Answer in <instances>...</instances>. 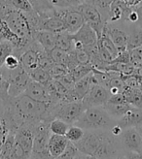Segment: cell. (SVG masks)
<instances>
[{
	"instance_id": "cell-39",
	"label": "cell",
	"mask_w": 142,
	"mask_h": 159,
	"mask_svg": "<svg viewBox=\"0 0 142 159\" xmlns=\"http://www.w3.org/2000/svg\"><path fill=\"white\" fill-rule=\"evenodd\" d=\"M64 1L65 8H69V7H78L79 5L85 3L87 0H64Z\"/></svg>"
},
{
	"instance_id": "cell-10",
	"label": "cell",
	"mask_w": 142,
	"mask_h": 159,
	"mask_svg": "<svg viewBox=\"0 0 142 159\" xmlns=\"http://www.w3.org/2000/svg\"><path fill=\"white\" fill-rule=\"evenodd\" d=\"M43 48L35 40L31 43L25 51H22L19 55L21 65L28 74L39 67L40 54L43 52Z\"/></svg>"
},
{
	"instance_id": "cell-22",
	"label": "cell",
	"mask_w": 142,
	"mask_h": 159,
	"mask_svg": "<svg viewBox=\"0 0 142 159\" xmlns=\"http://www.w3.org/2000/svg\"><path fill=\"white\" fill-rule=\"evenodd\" d=\"M97 46L102 48L104 51H106L113 57V59L116 58L118 57V54H119V51H118L116 46L112 42V40L109 38V36L107 35V33L105 32V31H103L101 36L98 38Z\"/></svg>"
},
{
	"instance_id": "cell-47",
	"label": "cell",
	"mask_w": 142,
	"mask_h": 159,
	"mask_svg": "<svg viewBox=\"0 0 142 159\" xmlns=\"http://www.w3.org/2000/svg\"><path fill=\"white\" fill-rule=\"evenodd\" d=\"M140 5H142V2H141V3H140Z\"/></svg>"
},
{
	"instance_id": "cell-17",
	"label": "cell",
	"mask_w": 142,
	"mask_h": 159,
	"mask_svg": "<svg viewBox=\"0 0 142 159\" xmlns=\"http://www.w3.org/2000/svg\"><path fill=\"white\" fill-rule=\"evenodd\" d=\"M33 39L40 45L46 52H50L57 46L56 33L48 30H37L33 33Z\"/></svg>"
},
{
	"instance_id": "cell-43",
	"label": "cell",
	"mask_w": 142,
	"mask_h": 159,
	"mask_svg": "<svg viewBox=\"0 0 142 159\" xmlns=\"http://www.w3.org/2000/svg\"><path fill=\"white\" fill-rule=\"evenodd\" d=\"M73 159H88V155L84 154L80 152H78V153L73 157Z\"/></svg>"
},
{
	"instance_id": "cell-45",
	"label": "cell",
	"mask_w": 142,
	"mask_h": 159,
	"mask_svg": "<svg viewBox=\"0 0 142 159\" xmlns=\"http://www.w3.org/2000/svg\"><path fill=\"white\" fill-rule=\"evenodd\" d=\"M112 159H127V157H125V152H124L123 153H121V154H119V155L115 156V157H114V158H112Z\"/></svg>"
},
{
	"instance_id": "cell-6",
	"label": "cell",
	"mask_w": 142,
	"mask_h": 159,
	"mask_svg": "<svg viewBox=\"0 0 142 159\" xmlns=\"http://www.w3.org/2000/svg\"><path fill=\"white\" fill-rule=\"evenodd\" d=\"M49 121H42L35 124V134L30 159H51L48 149V143L51 136Z\"/></svg>"
},
{
	"instance_id": "cell-15",
	"label": "cell",
	"mask_w": 142,
	"mask_h": 159,
	"mask_svg": "<svg viewBox=\"0 0 142 159\" xmlns=\"http://www.w3.org/2000/svg\"><path fill=\"white\" fill-rule=\"evenodd\" d=\"M103 31H105L107 35L109 36V38L112 40V42L116 46L119 52L127 51V47H128V33L127 32H125L124 30L120 28L109 27L108 25H105Z\"/></svg>"
},
{
	"instance_id": "cell-26",
	"label": "cell",
	"mask_w": 142,
	"mask_h": 159,
	"mask_svg": "<svg viewBox=\"0 0 142 159\" xmlns=\"http://www.w3.org/2000/svg\"><path fill=\"white\" fill-rule=\"evenodd\" d=\"M29 76L31 79H32V81L41 83V84H47L52 80V77H51V74L49 71L45 68L40 67V66L36 68L34 71H32V72L29 74Z\"/></svg>"
},
{
	"instance_id": "cell-35",
	"label": "cell",
	"mask_w": 142,
	"mask_h": 159,
	"mask_svg": "<svg viewBox=\"0 0 142 159\" xmlns=\"http://www.w3.org/2000/svg\"><path fill=\"white\" fill-rule=\"evenodd\" d=\"M129 52L131 64L135 67L142 65V48H136V49L130 50Z\"/></svg>"
},
{
	"instance_id": "cell-24",
	"label": "cell",
	"mask_w": 142,
	"mask_h": 159,
	"mask_svg": "<svg viewBox=\"0 0 142 159\" xmlns=\"http://www.w3.org/2000/svg\"><path fill=\"white\" fill-rule=\"evenodd\" d=\"M87 2H89L92 4L93 6H96L99 12L101 13L102 17H103L105 22H106V18L109 20V14H110V8H111L112 3L114 2V0H87Z\"/></svg>"
},
{
	"instance_id": "cell-46",
	"label": "cell",
	"mask_w": 142,
	"mask_h": 159,
	"mask_svg": "<svg viewBox=\"0 0 142 159\" xmlns=\"http://www.w3.org/2000/svg\"><path fill=\"white\" fill-rule=\"evenodd\" d=\"M88 159H97V158L93 157V156H90V155H88Z\"/></svg>"
},
{
	"instance_id": "cell-32",
	"label": "cell",
	"mask_w": 142,
	"mask_h": 159,
	"mask_svg": "<svg viewBox=\"0 0 142 159\" xmlns=\"http://www.w3.org/2000/svg\"><path fill=\"white\" fill-rule=\"evenodd\" d=\"M29 1L32 4L34 10L37 11L38 13L49 11L54 8L49 0H29Z\"/></svg>"
},
{
	"instance_id": "cell-13",
	"label": "cell",
	"mask_w": 142,
	"mask_h": 159,
	"mask_svg": "<svg viewBox=\"0 0 142 159\" xmlns=\"http://www.w3.org/2000/svg\"><path fill=\"white\" fill-rule=\"evenodd\" d=\"M26 95L37 101L41 102H52L54 103L51 94L47 89L45 84H41L35 81H31L25 91Z\"/></svg>"
},
{
	"instance_id": "cell-28",
	"label": "cell",
	"mask_w": 142,
	"mask_h": 159,
	"mask_svg": "<svg viewBox=\"0 0 142 159\" xmlns=\"http://www.w3.org/2000/svg\"><path fill=\"white\" fill-rule=\"evenodd\" d=\"M85 134V130L81 127H79L77 125L72 124L71 126H69V128L65 134V137L68 139L69 142L71 143H76L79 140H81Z\"/></svg>"
},
{
	"instance_id": "cell-1",
	"label": "cell",
	"mask_w": 142,
	"mask_h": 159,
	"mask_svg": "<svg viewBox=\"0 0 142 159\" xmlns=\"http://www.w3.org/2000/svg\"><path fill=\"white\" fill-rule=\"evenodd\" d=\"M56 103L41 102L22 93L11 98L6 105L2 116L12 132H16L23 124H37L42 121H51V111Z\"/></svg>"
},
{
	"instance_id": "cell-30",
	"label": "cell",
	"mask_w": 142,
	"mask_h": 159,
	"mask_svg": "<svg viewBox=\"0 0 142 159\" xmlns=\"http://www.w3.org/2000/svg\"><path fill=\"white\" fill-rule=\"evenodd\" d=\"M8 1L14 8L23 13H30L34 11V8L29 0H8Z\"/></svg>"
},
{
	"instance_id": "cell-23",
	"label": "cell",
	"mask_w": 142,
	"mask_h": 159,
	"mask_svg": "<svg viewBox=\"0 0 142 159\" xmlns=\"http://www.w3.org/2000/svg\"><path fill=\"white\" fill-rule=\"evenodd\" d=\"M56 38L57 48L66 52L72 51V34H70L67 31H62L56 34Z\"/></svg>"
},
{
	"instance_id": "cell-41",
	"label": "cell",
	"mask_w": 142,
	"mask_h": 159,
	"mask_svg": "<svg viewBox=\"0 0 142 159\" xmlns=\"http://www.w3.org/2000/svg\"><path fill=\"white\" fill-rule=\"evenodd\" d=\"M54 8H65L64 0H49Z\"/></svg>"
},
{
	"instance_id": "cell-8",
	"label": "cell",
	"mask_w": 142,
	"mask_h": 159,
	"mask_svg": "<svg viewBox=\"0 0 142 159\" xmlns=\"http://www.w3.org/2000/svg\"><path fill=\"white\" fill-rule=\"evenodd\" d=\"M78 10L81 12L83 18L85 20V22L88 23L90 26L92 27V29L96 31L98 38L101 36L102 32H103L104 26L106 22L102 17L101 13L96 6L89 2H85L81 5H79Z\"/></svg>"
},
{
	"instance_id": "cell-12",
	"label": "cell",
	"mask_w": 142,
	"mask_h": 159,
	"mask_svg": "<svg viewBox=\"0 0 142 159\" xmlns=\"http://www.w3.org/2000/svg\"><path fill=\"white\" fill-rule=\"evenodd\" d=\"M119 138L124 152H135L142 154V139L135 127L123 129Z\"/></svg>"
},
{
	"instance_id": "cell-2",
	"label": "cell",
	"mask_w": 142,
	"mask_h": 159,
	"mask_svg": "<svg viewBox=\"0 0 142 159\" xmlns=\"http://www.w3.org/2000/svg\"><path fill=\"white\" fill-rule=\"evenodd\" d=\"M73 144L80 152L97 159H112L124 152L119 136L110 130H86L83 138Z\"/></svg>"
},
{
	"instance_id": "cell-36",
	"label": "cell",
	"mask_w": 142,
	"mask_h": 159,
	"mask_svg": "<svg viewBox=\"0 0 142 159\" xmlns=\"http://www.w3.org/2000/svg\"><path fill=\"white\" fill-rule=\"evenodd\" d=\"M20 65H21V62H20L19 57L18 55H15L13 53L6 58L3 67L7 70H14L17 67H19Z\"/></svg>"
},
{
	"instance_id": "cell-40",
	"label": "cell",
	"mask_w": 142,
	"mask_h": 159,
	"mask_svg": "<svg viewBox=\"0 0 142 159\" xmlns=\"http://www.w3.org/2000/svg\"><path fill=\"white\" fill-rule=\"evenodd\" d=\"M127 159H142V154L135 152H125Z\"/></svg>"
},
{
	"instance_id": "cell-18",
	"label": "cell",
	"mask_w": 142,
	"mask_h": 159,
	"mask_svg": "<svg viewBox=\"0 0 142 159\" xmlns=\"http://www.w3.org/2000/svg\"><path fill=\"white\" fill-rule=\"evenodd\" d=\"M68 144L69 141L65 136L51 134L48 143V149L51 157H57L60 155L66 149Z\"/></svg>"
},
{
	"instance_id": "cell-42",
	"label": "cell",
	"mask_w": 142,
	"mask_h": 159,
	"mask_svg": "<svg viewBox=\"0 0 142 159\" xmlns=\"http://www.w3.org/2000/svg\"><path fill=\"white\" fill-rule=\"evenodd\" d=\"M131 75L135 76L139 80H142V65L135 67V69H133V72H132Z\"/></svg>"
},
{
	"instance_id": "cell-14",
	"label": "cell",
	"mask_w": 142,
	"mask_h": 159,
	"mask_svg": "<svg viewBox=\"0 0 142 159\" xmlns=\"http://www.w3.org/2000/svg\"><path fill=\"white\" fill-rule=\"evenodd\" d=\"M72 39L81 42L85 48H88L97 44L98 36L96 31L92 29V27L85 22L76 33L72 34Z\"/></svg>"
},
{
	"instance_id": "cell-11",
	"label": "cell",
	"mask_w": 142,
	"mask_h": 159,
	"mask_svg": "<svg viewBox=\"0 0 142 159\" xmlns=\"http://www.w3.org/2000/svg\"><path fill=\"white\" fill-rule=\"evenodd\" d=\"M110 92L105 86L101 85L99 84H93L90 87L88 93L86 94V96L83 98L82 102L86 109L91 107H99L104 106L109 97Z\"/></svg>"
},
{
	"instance_id": "cell-44",
	"label": "cell",
	"mask_w": 142,
	"mask_h": 159,
	"mask_svg": "<svg viewBox=\"0 0 142 159\" xmlns=\"http://www.w3.org/2000/svg\"><path fill=\"white\" fill-rule=\"evenodd\" d=\"M135 129L137 130L138 134L140 135V137H141V139H142V122L139 123L137 126H135Z\"/></svg>"
},
{
	"instance_id": "cell-48",
	"label": "cell",
	"mask_w": 142,
	"mask_h": 159,
	"mask_svg": "<svg viewBox=\"0 0 142 159\" xmlns=\"http://www.w3.org/2000/svg\"><path fill=\"white\" fill-rule=\"evenodd\" d=\"M141 48H142V47H141Z\"/></svg>"
},
{
	"instance_id": "cell-5",
	"label": "cell",
	"mask_w": 142,
	"mask_h": 159,
	"mask_svg": "<svg viewBox=\"0 0 142 159\" xmlns=\"http://www.w3.org/2000/svg\"><path fill=\"white\" fill-rule=\"evenodd\" d=\"M86 110L82 101H60L54 105L51 111L52 118H59L68 123L74 124Z\"/></svg>"
},
{
	"instance_id": "cell-25",
	"label": "cell",
	"mask_w": 142,
	"mask_h": 159,
	"mask_svg": "<svg viewBox=\"0 0 142 159\" xmlns=\"http://www.w3.org/2000/svg\"><path fill=\"white\" fill-rule=\"evenodd\" d=\"M49 128H50V131L52 134L65 136V134L69 128V124L64 122V120H61V119L54 118L49 123Z\"/></svg>"
},
{
	"instance_id": "cell-3",
	"label": "cell",
	"mask_w": 142,
	"mask_h": 159,
	"mask_svg": "<svg viewBox=\"0 0 142 159\" xmlns=\"http://www.w3.org/2000/svg\"><path fill=\"white\" fill-rule=\"evenodd\" d=\"M116 123L104 107L99 106L86 109L74 125L84 130H110Z\"/></svg>"
},
{
	"instance_id": "cell-9",
	"label": "cell",
	"mask_w": 142,
	"mask_h": 159,
	"mask_svg": "<svg viewBox=\"0 0 142 159\" xmlns=\"http://www.w3.org/2000/svg\"><path fill=\"white\" fill-rule=\"evenodd\" d=\"M56 12L64 21L65 30L70 34L76 33L85 23L83 16L77 7L56 8Z\"/></svg>"
},
{
	"instance_id": "cell-19",
	"label": "cell",
	"mask_w": 142,
	"mask_h": 159,
	"mask_svg": "<svg viewBox=\"0 0 142 159\" xmlns=\"http://www.w3.org/2000/svg\"><path fill=\"white\" fill-rule=\"evenodd\" d=\"M127 103L133 108L142 109V89L127 87L123 91Z\"/></svg>"
},
{
	"instance_id": "cell-21",
	"label": "cell",
	"mask_w": 142,
	"mask_h": 159,
	"mask_svg": "<svg viewBox=\"0 0 142 159\" xmlns=\"http://www.w3.org/2000/svg\"><path fill=\"white\" fill-rule=\"evenodd\" d=\"M103 107L107 111L109 116L113 119H115L116 121L118 119H120L131 108V106L128 103H125V104H110V103H106Z\"/></svg>"
},
{
	"instance_id": "cell-4",
	"label": "cell",
	"mask_w": 142,
	"mask_h": 159,
	"mask_svg": "<svg viewBox=\"0 0 142 159\" xmlns=\"http://www.w3.org/2000/svg\"><path fill=\"white\" fill-rule=\"evenodd\" d=\"M0 18L6 21L8 26L11 28L14 33L17 34L23 41H26L28 45L34 41L33 31L26 13L16 9L12 5H10L0 15Z\"/></svg>"
},
{
	"instance_id": "cell-31",
	"label": "cell",
	"mask_w": 142,
	"mask_h": 159,
	"mask_svg": "<svg viewBox=\"0 0 142 159\" xmlns=\"http://www.w3.org/2000/svg\"><path fill=\"white\" fill-rule=\"evenodd\" d=\"M49 72L51 74L52 79H59L62 76L66 75L69 70L64 64H59V63H54L49 69Z\"/></svg>"
},
{
	"instance_id": "cell-7",
	"label": "cell",
	"mask_w": 142,
	"mask_h": 159,
	"mask_svg": "<svg viewBox=\"0 0 142 159\" xmlns=\"http://www.w3.org/2000/svg\"><path fill=\"white\" fill-rule=\"evenodd\" d=\"M7 77L8 82H9L8 93L11 98L17 97L25 93L29 83L32 81L29 74L22 68L21 65L14 70H7Z\"/></svg>"
},
{
	"instance_id": "cell-29",
	"label": "cell",
	"mask_w": 142,
	"mask_h": 159,
	"mask_svg": "<svg viewBox=\"0 0 142 159\" xmlns=\"http://www.w3.org/2000/svg\"><path fill=\"white\" fill-rule=\"evenodd\" d=\"M67 53L68 52L59 49L57 47L53 49L50 52H48L49 57H51L54 63H59V64H64V65L67 59Z\"/></svg>"
},
{
	"instance_id": "cell-37",
	"label": "cell",
	"mask_w": 142,
	"mask_h": 159,
	"mask_svg": "<svg viewBox=\"0 0 142 159\" xmlns=\"http://www.w3.org/2000/svg\"><path fill=\"white\" fill-rule=\"evenodd\" d=\"M107 103H110V104H125V103H127V100L125 98L124 93L122 92V93L110 95Z\"/></svg>"
},
{
	"instance_id": "cell-16",
	"label": "cell",
	"mask_w": 142,
	"mask_h": 159,
	"mask_svg": "<svg viewBox=\"0 0 142 159\" xmlns=\"http://www.w3.org/2000/svg\"><path fill=\"white\" fill-rule=\"evenodd\" d=\"M142 122V109L131 107L120 119L117 120V124L123 129L135 127Z\"/></svg>"
},
{
	"instance_id": "cell-33",
	"label": "cell",
	"mask_w": 142,
	"mask_h": 159,
	"mask_svg": "<svg viewBox=\"0 0 142 159\" xmlns=\"http://www.w3.org/2000/svg\"><path fill=\"white\" fill-rule=\"evenodd\" d=\"M78 152L79 150L77 149V148L75 147V145L73 144V143L69 142L66 149L64 152L57 157H52L51 159H73V157L78 153Z\"/></svg>"
},
{
	"instance_id": "cell-38",
	"label": "cell",
	"mask_w": 142,
	"mask_h": 159,
	"mask_svg": "<svg viewBox=\"0 0 142 159\" xmlns=\"http://www.w3.org/2000/svg\"><path fill=\"white\" fill-rule=\"evenodd\" d=\"M125 19L127 20H129L130 22H131V23H137L138 20H139V14H138L137 10H132L130 8Z\"/></svg>"
},
{
	"instance_id": "cell-27",
	"label": "cell",
	"mask_w": 142,
	"mask_h": 159,
	"mask_svg": "<svg viewBox=\"0 0 142 159\" xmlns=\"http://www.w3.org/2000/svg\"><path fill=\"white\" fill-rule=\"evenodd\" d=\"M14 53V46L5 40H0V70L4 66L6 58Z\"/></svg>"
},
{
	"instance_id": "cell-34",
	"label": "cell",
	"mask_w": 142,
	"mask_h": 159,
	"mask_svg": "<svg viewBox=\"0 0 142 159\" xmlns=\"http://www.w3.org/2000/svg\"><path fill=\"white\" fill-rule=\"evenodd\" d=\"M73 52L75 54V57L79 64H84V65L91 64V54L86 49L73 51Z\"/></svg>"
},
{
	"instance_id": "cell-20",
	"label": "cell",
	"mask_w": 142,
	"mask_h": 159,
	"mask_svg": "<svg viewBox=\"0 0 142 159\" xmlns=\"http://www.w3.org/2000/svg\"><path fill=\"white\" fill-rule=\"evenodd\" d=\"M142 47V27L132 26L128 33V47L127 50L130 51Z\"/></svg>"
}]
</instances>
